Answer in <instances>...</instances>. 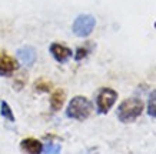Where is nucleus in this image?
Segmentation results:
<instances>
[{
  "label": "nucleus",
  "instance_id": "obj_1",
  "mask_svg": "<svg viewBox=\"0 0 156 154\" xmlns=\"http://www.w3.org/2000/svg\"><path fill=\"white\" fill-rule=\"evenodd\" d=\"M92 111H93V106L89 98L85 96H75L67 104L66 116L77 121H83L89 118Z\"/></svg>",
  "mask_w": 156,
  "mask_h": 154
},
{
  "label": "nucleus",
  "instance_id": "obj_2",
  "mask_svg": "<svg viewBox=\"0 0 156 154\" xmlns=\"http://www.w3.org/2000/svg\"><path fill=\"white\" fill-rule=\"evenodd\" d=\"M143 101L140 98H136V97H132V98H126L120 103V106L118 108V117L119 120L125 124L128 123H132L135 121L137 117L140 116L143 113Z\"/></svg>",
  "mask_w": 156,
  "mask_h": 154
},
{
  "label": "nucleus",
  "instance_id": "obj_3",
  "mask_svg": "<svg viewBox=\"0 0 156 154\" xmlns=\"http://www.w3.org/2000/svg\"><path fill=\"white\" fill-rule=\"evenodd\" d=\"M95 26H96V19L92 14H80L73 22L72 30H73V33L77 37H87L90 33L93 32Z\"/></svg>",
  "mask_w": 156,
  "mask_h": 154
},
{
  "label": "nucleus",
  "instance_id": "obj_4",
  "mask_svg": "<svg viewBox=\"0 0 156 154\" xmlns=\"http://www.w3.org/2000/svg\"><path fill=\"white\" fill-rule=\"evenodd\" d=\"M118 100V93L110 87H103L99 90V93L96 96V106L98 111L100 114H106L109 110L115 106V101Z\"/></svg>",
  "mask_w": 156,
  "mask_h": 154
},
{
  "label": "nucleus",
  "instance_id": "obj_5",
  "mask_svg": "<svg viewBox=\"0 0 156 154\" xmlns=\"http://www.w3.org/2000/svg\"><path fill=\"white\" fill-rule=\"evenodd\" d=\"M19 69V63L16 59L9 56L6 51L0 53V76L3 77H9Z\"/></svg>",
  "mask_w": 156,
  "mask_h": 154
},
{
  "label": "nucleus",
  "instance_id": "obj_6",
  "mask_svg": "<svg viewBox=\"0 0 156 154\" xmlns=\"http://www.w3.org/2000/svg\"><path fill=\"white\" fill-rule=\"evenodd\" d=\"M50 53H52V56L55 57V60L59 61V63H66L72 57V54H73V51H72L69 47L63 46L60 43H52Z\"/></svg>",
  "mask_w": 156,
  "mask_h": 154
},
{
  "label": "nucleus",
  "instance_id": "obj_7",
  "mask_svg": "<svg viewBox=\"0 0 156 154\" xmlns=\"http://www.w3.org/2000/svg\"><path fill=\"white\" fill-rule=\"evenodd\" d=\"M17 57L26 67H32L36 61V51H34L33 47L23 46L17 50Z\"/></svg>",
  "mask_w": 156,
  "mask_h": 154
},
{
  "label": "nucleus",
  "instance_id": "obj_8",
  "mask_svg": "<svg viewBox=\"0 0 156 154\" xmlns=\"http://www.w3.org/2000/svg\"><path fill=\"white\" fill-rule=\"evenodd\" d=\"M20 149L23 150L24 153L39 154L43 151V144L36 139H24L20 143Z\"/></svg>",
  "mask_w": 156,
  "mask_h": 154
},
{
  "label": "nucleus",
  "instance_id": "obj_9",
  "mask_svg": "<svg viewBox=\"0 0 156 154\" xmlns=\"http://www.w3.org/2000/svg\"><path fill=\"white\" fill-rule=\"evenodd\" d=\"M66 101V91L63 89L55 90L50 96V108L53 111H59Z\"/></svg>",
  "mask_w": 156,
  "mask_h": 154
},
{
  "label": "nucleus",
  "instance_id": "obj_10",
  "mask_svg": "<svg viewBox=\"0 0 156 154\" xmlns=\"http://www.w3.org/2000/svg\"><path fill=\"white\" fill-rule=\"evenodd\" d=\"M0 114L5 117L6 120H9V121H12V123L16 120L13 111H12V108H10V106H9V103L5 101V100L0 101Z\"/></svg>",
  "mask_w": 156,
  "mask_h": 154
},
{
  "label": "nucleus",
  "instance_id": "obj_11",
  "mask_svg": "<svg viewBox=\"0 0 156 154\" xmlns=\"http://www.w3.org/2000/svg\"><path fill=\"white\" fill-rule=\"evenodd\" d=\"M34 89L37 90V91H42V93H48V91L52 90V83L44 79H39L34 83Z\"/></svg>",
  "mask_w": 156,
  "mask_h": 154
},
{
  "label": "nucleus",
  "instance_id": "obj_12",
  "mask_svg": "<svg viewBox=\"0 0 156 154\" xmlns=\"http://www.w3.org/2000/svg\"><path fill=\"white\" fill-rule=\"evenodd\" d=\"M147 113L151 117H156V90L152 91L151 97H149V103H147Z\"/></svg>",
  "mask_w": 156,
  "mask_h": 154
},
{
  "label": "nucleus",
  "instance_id": "obj_13",
  "mask_svg": "<svg viewBox=\"0 0 156 154\" xmlns=\"http://www.w3.org/2000/svg\"><path fill=\"white\" fill-rule=\"evenodd\" d=\"M24 84H26V74H24V73H22L20 76H17V77L14 79V81H13V87H14L16 90H17V91H19V90L23 89Z\"/></svg>",
  "mask_w": 156,
  "mask_h": 154
},
{
  "label": "nucleus",
  "instance_id": "obj_14",
  "mask_svg": "<svg viewBox=\"0 0 156 154\" xmlns=\"http://www.w3.org/2000/svg\"><path fill=\"white\" fill-rule=\"evenodd\" d=\"M87 53H89V50H87L86 47H79V49H77V51H76L75 59H76V60H82V59H85V57L87 56Z\"/></svg>",
  "mask_w": 156,
  "mask_h": 154
}]
</instances>
